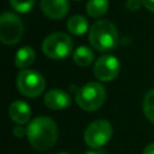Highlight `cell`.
Returning <instances> with one entry per match:
<instances>
[{"label":"cell","instance_id":"1","mask_svg":"<svg viewBox=\"0 0 154 154\" xmlns=\"http://www.w3.org/2000/svg\"><path fill=\"white\" fill-rule=\"evenodd\" d=\"M26 137L35 149L48 150L58 140V126L53 119L40 116L26 126Z\"/></svg>","mask_w":154,"mask_h":154},{"label":"cell","instance_id":"2","mask_svg":"<svg viewBox=\"0 0 154 154\" xmlns=\"http://www.w3.org/2000/svg\"><path fill=\"white\" fill-rule=\"evenodd\" d=\"M89 42L99 52L113 49L118 42V31L114 24L102 19L95 22L89 30Z\"/></svg>","mask_w":154,"mask_h":154},{"label":"cell","instance_id":"3","mask_svg":"<svg viewBox=\"0 0 154 154\" xmlns=\"http://www.w3.org/2000/svg\"><path fill=\"white\" fill-rule=\"evenodd\" d=\"M106 100V90L105 88L96 82H89L82 85L76 93V102L77 105L88 112H93L99 109Z\"/></svg>","mask_w":154,"mask_h":154},{"label":"cell","instance_id":"4","mask_svg":"<svg viewBox=\"0 0 154 154\" xmlns=\"http://www.w3.org/2000/svg\"><path fill=\"white\" fill-rule=\"evenodd\" d=\"M17 89L26 97H37L46 88V81L43 76L35 70H22L17 76Z\"/></svg>","mask_w":154,"mask_h":154},{"label":"cell","instance_id":"5","mask_svg":"<svg viewBox=\"0 0 154 154\" xmlns=\"http://www.w3.org/2000/svg\"><path fill=\"white\" fill-rule=\"evenodd\" d=\"M73 43L71 37L65 32H53L42 42L45 55L51 59H64L72 51Z\"/></svg>","mask_w":154,"mask_h":154},{"label":"cell","instance_id":"6","mask_svg":"<svg viewBox=\"0 0 154 154\" xmlns=\"http://www.w3.org/2000/svg\"><path fill=\"white\" fill-rule=\"evenodd\" d=\"M113 134L112 125L108 120L97 119L90 123L84 131V142L93 149H99L106 144Z\"/></svg>","mask_w":154,"mask_h":154},{"label":"cell","instance_id":"7","mask_svg":"<svg viewBox=\"0 0 154 154\" xmlns=\"http://www.w3.org/2000/svg\"><path fill=\"white\" fill-rule=\"evenodd\" d=\"M23 35V23L12 12H4L0 18V40L4 45H16Z\"/></svg>","mask_w":154,"mask_h":154},{"label":"cell","instance_id":"8","mask_svg":"<svg viewBox=\"0 0 154 154\" xmlns=\"http://www.w3.org/2000/svg\"><path fill=\"white\" fill-rule=\"evenodd\" d=\"M119 70H120L119 60L113 55L106 54L96 59L93 72L99 81L111 82L114 78H117V76L119 75Z\"/></svg>","mask_w":154,"mask_h":154},{"label":"cell","instance_id":"9","mask_svg":"<svg viewBox=\"0 0 154 154\" xmlns=\"http://www.w3.org/2000/svg\"><path fill=\"white\" fill-rule=\"evenodd\" d=\"M43 102L48 108L58 111L69 107L71 103V99L70 95L61 89H51L45 94Z\"/></svg>","mask_w":154,"mask_h":154},{"label":"cell","instance_id":"10","mask_svg":"<svg viewBox=\"0 0 154 154\" xmlns=\"http://www.w3.org/2000/svg\"><path fill=\"white\" fill-rule=\"evenodd\" d=\"M42 12L52 19H61L69 12L67 0H41Z\"/></svg>","mask_w":154,"mask_h":154},{"label":"cell","instance_id":"11","mask_svg":"<svg viewBox=\"0 0 154 154\" xmlns=\"http://www.w3.org/2000/svg\"><path fill=\"white\" fill-rule=\"evenodd\" d=\"M8 116L10 118L17 123L18 125L26 124L31 116V109L29 105L24 101H14L8 107Z\"/></svg>","mask_w":154,"mask_h":154},{"label":"cell","instance_id":"12","mask_svg":"<svg viewBox=\"0 0 154 154\" xmlns=\"http://www.w3.org/2000/svg\"><path fill=\"white\" fill-rule=\"evenodd\" d=\"M35 58H36L35 51L31 47L24 46L17 51L14 57V64L19 69H25L35 61Z\"/></svg>","mask_w":154,"mask_h":154},{"label":"cell","instance_id":"13","mask_svg":"<svg viewBox=\"0 0 154 154\" xmlns=\"http://www.w3.org/2000/svg\"><path fill=\"white\" fill-rule=\"evenodd\" d=\"M73 61L81 67L89 66L94 61V52L87 46H79L73 52Z\"/></svg>","mask_w":154,"mask_h":154},{"label":"cell","instance_id":"14","mask_svg":"<svg viewBox=\"0 0 154 154\" xmlns=\"http://www.w3.org/2000/svg\"><path fill=\"white\" fill-rule=\"evenodd\" d=\"M67 30L73 35H83L88 30V20L81 14L72 16L67 20Z\"/></svg>","mask_w":154,"mask_h":154},{"label":"cell","instance_id":"15","mask_svg":"<svg viewBox=\"0 0 154 154\" xmlns=\"http://www.w3.org/2000/svg\"><path fill=\"white\" fill-rule=\"evenodd\" d=\"M108 10V0H89L85 5L87 13L93 18L102 17Z\"/></svg>","mask_w":154,"mask_h":154},{"label":"cell","instance_id":"16","mask_svg":"<svg viewBox=\"0 0 154 154\" xmlns=\"http://www.w3.org/2000/svg\"><path fill=\"white\" fill-rule=\"evenodd\" d=\"M143 112L144 116L154 124V88L150 89L143 99Z\"/></svg>","mask_w":154,"mask_h":154},{"label":"cell","instance_id":"17","mask_svg":"<svg viewBox=\"0 0 154 154\" xmlns=\"http://www.w3.org/2000/svg\"><path fill=\"white\" fill-rule=\"evenodd\" d=\"M10 4L17 12L25 13L32 8L35 0H10Z\"/></svg>","mask_w":154,"mask_h":154},{"label":"cell","instance_id":"18","mask_svg":"<svg viewBox=\"0 0 154 154\" xmlns=\"http://www.w3.org/2000/svg\"><path fill=\"white\" fill-rule=\"evenodd\" d=\"M142 5V0H128L126 1V7L130 11H136L141 7Z\"/></svg>","mask_w":154,"mask_h":154},{"label":"cell","instance_id":"19","mask_svg":"<svg viewBox=\"0 0 154 154\" xmlns=\"http://www.w3.org/2000/svg\"><path fill=\"white\" fill-rule=\"evenodd\" d=\"M13 135H14L16 137H23L24 135H26V128L24 129L22 125L14 126V129H13Z\"/></svg>","mask_w":154,"mask_h":154},{"label":"cell","instance_id":"20","mask_svg":"<svg viewBox=\"0 0 154 154\" xmlns=\"http://www.w3.org/2000/svg\"><path fill=\"white\" fill-rule=\"evenodd\" d=\"M142 5L150 12H154V0H142Z\"/></svg>","mask_w":154,"mask_h":154},{"label":"cell","instance_id":"21","mask_svg":"<svg viewBox=\"0 0 154 154\" xmlns=\"http://www.w3.org/2000/svg\"><path fill=\"white\" fill-rule=\"evenodd\" d=\"M143 154H154V143H149L143 149Z\"/></svg>","mask_w":154,"mask_h":154},{"label":"cell","instance_id":"22","mask_svg":"<svg viewBox=\"0 0 154 154\" xmlns=\"http://www.w3.org/2000/svg\"><path fill=\"white\" fill-rule=\"evenodd\" d=\"M85 154H106V152H105V150H102V149H101V150H96V149H95V150L87 152Z\"/></svg>","mask_w":154,"mask_h":154},{"label":"cell","instance_id":"23","mask_svg":"<svg viewBox=\"0 0 154 154\" xmlns=\"http://www.w3.org/2000/svg\"><path fill=\"white\" fill-rule=\"evenodd\" d=\"M58 154H69V153H65V152H61V153H58Z\"/></svg>","mask_w":154,"mask_h":154},{"label":"cell","instance_id":"24","mask_svg":"<svg viewBox=\"0 0 154 154\" xmlns=\"http://www.w3.org/2000/svg\"><path fill=\"white\" fill-rule=\"evenodd\" d=\"M75 1H81V0H75Z\"/></svg>","mask_w":154,"mask_h":154}]
</instances>
